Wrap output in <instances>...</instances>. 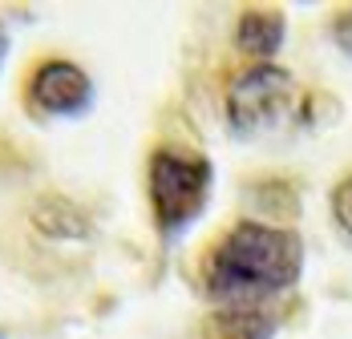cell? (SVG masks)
I'll return each instance as SVG.
<instances>
[{
  "mask_svg": "<svg viewBox=\"0 0 352 339\" xmlns=\"http://www.w3.org/2000/svg\"><path fill=\"white\" fill-rule=\"evenodd\" d=\"M304 267V242L263 222H239L207 250L203 291L219 307H259L283 295Z\"/></svg>",
  "mask_w": 352,
  "mask_h": 339,
  "instance_id": "6da1fadb",
  "label": "cell"
},
{
  "mask_svg": "<svg viewBox=\"0 0 352 339\" xmlns=\"http://www.w3.org/2000/svg\"><path fill=\"white\" fill-rule=\"evenodd\" d=\"M211 162L186 150H154L150 158V206H154V222L158 235L175 238L182 235L211 198Z\"/></svg>",
  "mask_w": 352,
  "mask_h": 339,
  "instance_id": "7a4b0ae2",
  "label": "cell"
},
{
  "mask_svg": "<svg viewBox=\"0 0 352 339\" xmlns=\"http://www.w3.org/2000/svg\"><path fill=\"white\" fill-rule=\"evenodd\" d=\"M296 105H300V85L280 65H251L227 89V117L235 134L243 137L272 134L287 126L296 117Z\"/></svg>",
  "mask_w": 352,
  "mask_h": 339,
  "instance_id": "3957f363",
  "label": "cell"
},
{
  "mask_svg": "<svg viewBox=\"0 0 352 339\" xmlns=\"http://www.w3.org/2000/svg\"><path fill=\"white\" fill-rule=\"evenodd\" d=\"M29 102L49 117H77L94 102V81L81 65L53 57V61H41L29 77Z\"/></svg>",
  "mask_w": 352,
  "mask_h": 339,
  "instance_id": "277c9868",
  "label": "cell"
},
{
  "mask_svg": "<svg viewBox=\"0 0 352 339\" xmlns=\"http://www.w3.org/2000/svg\"><path fill=\"white\" fill-rule=\"evenodd\" d=\"M235 40H239V53H247L259 65H267L283 45V16L276 8H247L239 16Z\"/></svg>",
  "mask_w": 352,
  "mask_h": 339,
  "instance_id": "5b68a950",
  "label": "cell"
},
{
  "mask_svg": "<svg viewBox=\"0 0 352 339\" xmlns=\"http://www.w3.org/2000/svg\"><path fill=\"white\" fill-rule=\"evenodd\" d=\"M276 319L259 307H214L203 319V339H272Z\"/></svg>",
  "mask_w": 352,
  "mask_h": 339,
  "instance_id": "8992f818",
  "label": "cell"
},
{
  "mask_svg": "<svg viewBox=\"0 0 352 339\" xmlns=\"http://www.w3.org/2000/svg\"><path fill=\"white\" fill-rule=\"evenodd\" d=\"M33 222H36V231L49 238H85L89 235L85 214L73 202H65V198H45L33 210Z\"/></svg>",
  "mask_w": 352,
  "mask_h": 339,
  "instance_id": "52a82bcc",
  "label": "cell"
},
{
  "mask_svg": "<svg viewBox=\"0 0 352 339\" xmlns=\"http://www.w3.org/2000/svg\"><path fill=\"white\" fill-rule=\"evenodd\" d=\"M332 214H336V222L352 235V174L336 186V194H332Z\"/></svg>",
  "mask_w": 352,
  "mask_h": 339,
  "instance_id": "ba28073f",
  "label": "cell"
},
{
  "mask_svg": "<svg viewBox=\"0 0 352 339\" xmlns=\"http://www.w3.org/2000/svg\"><path fill=\"white\" fill-rule=\"evenodd\" d=\"M332 36H336V45L352 57V8H344V12L332 21Z\"/></svg>",
  "mask_w": 352,
  "mask_h": 339,
  "instance_id": "9c48e42d",
  "label": "cell"
},
{
  "mask_svg": "<svg viewBox=\"0 0 352 339\" xmlns=\"http://www.w3.org/2000/svg\"><path fill=\"white\" fill-rule=\"evenodd\" d=\"M4 49H8V36H4V29H0V57H4Z\"/></svg>",
  "mask_w": 352,
  "mask_h": 339,
  "instance_id": "30bf717a",
  "label": "cell"
}]
</instances>
